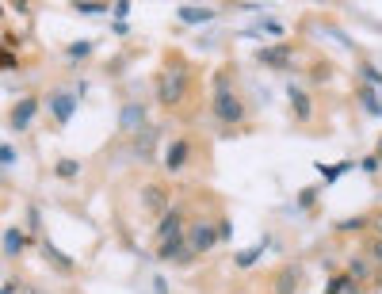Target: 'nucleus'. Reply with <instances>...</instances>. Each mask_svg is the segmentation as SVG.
Here are the masks:
<instances>
[{
	"instance_id": "nucleus-23",
	"label": "nucleus",
	"mask_w": 382,
	"mask_h": 294,
	"mask_svg": "<svg viewBox=\"0 0 382 294\" xmlns=\"http://www.w3.org/2000/svg\"><path fill=\"white\" fill-rule=\"evenodd\" d=\"M54 172L65 176V180H69V176H77V160H58V168H54Z\"/></svg>"
},
{
	"instance_id": "nucleus-1",
	"label": "nucleus",
	"mask_w": 382,
	"mask_h": 294,
	"mask_svg": "<svg viewBox=\"0 0 382 294\" xmlns=\"http://www.w3.org/2000/svg\"><path fill=\"white\" fill-rule=\"evenodd\" d=\"M184 96H188V65H165L161 77H157V100L165 107H176Z\"/></svg>"
},
{
	"instance_id": "nucleus-21",
	"label": "nucleus",
	"mask_w": 382,
	"mask_h": 294,
	"mask_svg": "<svg viewBox=\"0 0 382 294\" xmlns=\"http://www.w3.org/2000/svg\"><path fill=\"white\" fill-rule=\"evenodd\" d=\"M73 8H77L80 16H100V12H107L111 4H100V0H92V4H88V0H80V4H73Z\"/></svg>"
},
{
	"instance_id": "nucleus-19",
	"label": "nucleus",
	"mask_w": 382,
	"mask_h": 294,
	"mask_svg": "<svg viewBox=\"0 0 382 294\" xmlns=\"http://www.w3.org/2000/svg\"><path fill=\"white\" fill-rule=\"evenodd\" d=\"M367 264H371V268H382V233L367 245Z\"/></svg>"
},
{
	"instance_id": "nucleus-6",
	"label": "nucleus",
	"mask_w": 382,
	"mask_h": 294,
	"mask_svg": "<svg viewBox=\"0 0 382 294\" xmlns=\"http://www.w3.org/2000/svg\"><path fill=\"white\" fill-rule=\"evenodd\" d=\"M172 237H184V211H165L161 225H157V241H172Z\"/></svg>"
},
{
	"instance_id": "nucleus-3",
	"label": "nucleus",
	"mask_w": 382,
	"mask_h": 294,
	"mask_svg": "<svg viewBox=\"0 0 382 294\" xmlns=\"http://www.w3.org/2000/svg\"><path fill=\"white\" fill-rule=\"evenodd\" d=\"M184 237H188V249H191V252H210L214 241H218V233H214V225L207 222V218L191 222V230L184 233Z\"/></svg>"
},
{
	"instance_id": "nucleus-11",
	"label": "nucleus",
	"mask_w": 382,
	"mask_h": 294,
	"mask_svg": "<svg viewBox=\"0 0 382 294\" xmlns=\"http://www.w3.org/2000/svg\"><path fill=\"white\" fill-rule=\"evenodd\" d=\"M161 260H188L191 249H188V237H172V241H165L161 249H157Z\"/></svg>"
},
{
	"instance_id": "nucleus-22",
	"label": "nucleus",
	"mask_w": 382,
	"mask_h": 294,
	"mask_svg": "<svg viewBox=\"0 0 382 294\" xmlns=\"http://www.w3.org/2000/svg\"><path fill=\"white\" fill-rule=\"evenodd\" d=\"M256 260H260V249H245V252H237V256H234L237 268H253Z\"/></svg>"
},
{
	"instance_id": "nucleus-5",
	"label": "nucleus",
	"mask_w": 382,
	"mask_h": 294,
	"mask_svg": "<svg viewBox=\"0 0 382 294\" xmlns=\"http://www.w3.org/2000/svg\"><path fill=\"white\" fill-rule=\"evenodd\" d=\"M157 138H161V130H157V127H142V130H138V134H134V157L138 160H153Z\"/></svg>"
},
{
	"instance_id": "nucleus-34",
	"label": "nucleus",
	"mask_w": 382,
	"mask_h": 294,
	"mask_svg": "<svg viewBox=\"0 0 382 294\" xmlns=\"http://www.w3.org/2000/svg\"><path fill=\"white\" fill-rule=\"evenodd\" d=\"M375 157H378V165H382V134H378V146H375Z\"/></svg>"
},
{
	"instance_id": "nucleus-36",
	"label": "nucleus",
	"mask_w": 382,
	"mask_h": 294,
	"mask_svg": "<svg viewBox=\"0 0 382 294\" xmlns=\"http://www.w3.org/2000/svg\"><path fill=\"white\" fill-rule=\"evenodd\" d=\"M12 290H16V283H8V287H4V290H0V294H12Z\"/></svg>"
},
{
	"instance_id": "nucleus-29",
	"label": "nucleus",
	"mask_w": 382,
	"mask_h": 294,
	"mask_svg": "<svg viewBox=\"0 0 382 294\" xmlns=\"http://www.w3.org/2000/svg\"><path fill=\"white\" fill-rule=\"evenodd\" d=\"M88 50H92V42H77V46H69L73 58H80V54H88Z\"/></svg>"
},
{
	"instance_id": "nucleus-9",
	"label": "nucleus",
	"mask_w": 382,
	"mask_h": 294,
	"mask_svg": "<svg viewBox=\"0 0 382 294\" xmlns=\"http://www.w3.org/2000/svg\"><path fill=\"white\" fill-rule=\"evenodd\" d=\"M188 160H191V146H188L184 138L172 141V146H169V157H165V168H169V172H180Z\"/></svg>"
},
{
	"instance_id": "nucleus-24",
	"label": "nucleus",
	"mask_w": 382,
	"mask_h": 294,
	"mask_svg": "<svg viewBox=\"0 0 382 294\" xmlns=\"http://www.w3.org/2000/svg\"><path fill=\"white\" fill-rule=\"evenodd\" d=\"M363 225H367V218H348V222H337V230L348 233V230H363Z\"/></svg>"
},
{
	"instance_id": "nucleus-33",
	"label": "nucleus",
	"mask_w": 382,
	"mask_h": 294,
	"mask_svg": "<svg viewBox=\"0 0 382 294\" xmlns=\"http://www.w3.org/2000/svg\"><path fill=\"white\" fill-rule=\"evenodd\" d=\"M0 65H4V69H12V65H16V61H12V58H8V54H0Z\"/></svg>"
},
{
	"instance_id": "nucleus-14",
	"label": "nucleus",
	"mask_w": 382,
	"mask_h": 294,
	"mask_svg": "<svg viewBox=\"0 0 382 294\" xmlns=\"http://www.w3.org/2000/svg\"><path fill=\"white\" fill-rule=\"evenodd\" d=\"M287 96H291V107H294L298 119H310V96H306L298 84H291V88H287Z\"/></svg>"
},
{
	"instance_id": "nucleus-20",
	"label": "nucleus",
	"mask_w": 382,
	"mask_h": 294,
	"mask_svg": "<svg viewBox=\"0 0 382 294\" xmlns=\"http://www.w3.org/2000/svg\"><path fill=\"white\" fill-rule=\"evenodd\" d=\"M359 100H363V107H367V115H382V103H378V96L371 88H363Z\"/></svg>"
},
{
	"instance_id": "nucleus-8",
	"label": "nucleus",
	"mask_w": 382,
	"mask_h": 294,
	"mask_svg": "<svg viewBox=\"0 0 382 294\" xmlns=\"http://www.w3.org/2000/svg\"><path fill=\"white\" fill-rule=\"evenodd\" d=\"M298 283H302V268H298V264H287V268L275 275V294H294Z\"/></svg>"
},
{
	"instance_id": "nucleus-31",
	"label": "nucleus",
	"mask_w": 382,
	"mask_h": 294,
	"mask_svg": "<svg viewBox=\"0 0 382 294\" xmlns=\"http://www.w3.org/2000/svg\"><path fill=\"white\" fill-rule=\"evenodd\" d=\"M298 203H302V206H310V203H314V187H306V192L298 195Z\"/></svg>"
},
{
	"instance_id": "nucleus-17",
	"label": "nucleus",
	"mask_w": 382,
	"mask_h": 294,
	"mask_svg": "<svg viewBox=\"0 0 382 294\" xmlns=\"http://www.w3.org/2000/svg\"><path fill=\"white\" fill-rule=\"evenodd\" d=\"M142 199H145V206H153V211H165V187H157V184L145 187Z\"/></svg>"
},
{
	"instance_id": "nucleus-27",
	"label": "nucleus",
	"mask_w": 382,
	"mask_h": 294,
	"mask_svg": "<svg viewBox=\"0 0 382 294\" xmlns=\"http://www.w3.org/2000/svg\"><path fill=\"white\" fill-rule=\"evenodd\" d=\"M321 172H325V176H329V180H337V176H344V172H348V165H337V168H329V165H321Z\"/></svg>"
},
{
	"instance_id": "nucleus-30",
	"label": "nucleus",
	"mask_w": 382,
	"mask_h": 294,
	"mask_svg": "<svg viewBox=\"0 0 382 294\" xmlns=\"http://www.w3.org/2000/svg\"><path fill=\"white\" fill-rule=\"evenodd\" d=\"M111 8H115V16H119V23H123V20H126V12H130V4H126V0H123V4H111Z\"/></svg>"
},
{
	"instance_id": "nucleus-10",
	"label": "nucleus",
	"mask_w": 382,
	"mask_h": 294,
	"mask_svg": "<svg viewBox=\"0 0 382 294\" xmlns=\"http://www.w3.org/2000/svg\"><path fill=\"white\" fill-rule=\"evenodd\" d=\"M73 107H77V100H73L69 92H54V96H50V111H54V119H58V122H69Z\"/></svg>"
},
{
	"instance_id": "nucleus-12",
	"label": "nucleus",
	"mask_w": 382,
	"mask_h": 294,
	"mask_svg": "<svg viewBox=\"0 0 382 294\" xmlns=\"http://www.w3.org/2000/svg\"><path fill=\"white\" fill-rule=\"evenodd\" d=\"M145 107H142V103H130V107L123 111V119H119V122H123V130H130V134H138V130H142L145 127Z\"/></svg>"
},
{
	"instance_id": "nucleus-16",
	"label": "nucleus",
	"mask_w": 382,
	"mask_h": 294,
	"mask_svg": "<svg viewBox=\"0 0 382 294\" xmlns=\"http://www.w3.org/2000/svg\"><path fill=\"white\" fill-rule=\"evenodd\" d=\"M23 252V233L20 230H8L4 233V256H20Z\"/></svg>"
},
{
	"instance_id": "nucleus-13",
	"label": "nucleus",
	"mask_w": 382,
	"mask_h": 294,
	"mask_svg": "<svg viewBox=\"0 0 382 294\" xmlns=\"http://www.w3.org/2000/svg\"><path fill=\"white\" fill-rule=\"evenodd\" d=\"M180 20H184V23H207V20H214V8H203V4H184V8H180Z\"/></svg>"
},
{
	"instance_id": "nucleus-7",
	"label": "nucleus",
	"mask_w": 382,
	"mask_h": 294,
	"mask_svg": "<svg viewBox=\"0 0 382 294\" xmlns=\"http://www.w3.org/2000/svg\"><path fill=\"white\" fill-rule=\"evenodd\" d=\"M35 115H39V100L27 96V100H20V103L12 107V127H16V130H27V127L35 122Z\"/></svg>"
},
{
	"instance_id": "nucleus-35",
	"label": "nucleus",
	"mask_w": 382,
	"mask_h": 294,
	"mask_svg": "<svg viewBox=\"0 0 382 294\" xmlns=\"http://www.w3.org/2000/svg\"><path fill=\"white\" fill-rule=\"evenodd\" d=\"M371 225H375V233H382V214L375 218V222H371Z\"/></svg>"
},
{
	"instance_id": "nucleus-32",
	"label": "nucleus",
	"mask_w": 382,
	"mask_h": 294,
	"mask_svg": "<svg viewBox=\"0 0 382 294\" xmlns=\"http://www.w3.org/2000/svg\"><path fill=\"white\" fill-rule=\"evenodd\" d=\"M363 77H371V81H378V84H382V73H378V69H371V65L363 69Z\"/></svg>"
},
{
	"instance_id": "nucleus-2",
	"label": "nucleus",
	"mask_w": 382,
	"mask_h": 294,
	"mask_svg": "<svg viewBox=\"0 0 382 294\" xmlns=\"http://www.w3.org/2000/svg\"><path fill=\"white\" fill-rule=\"evenodd\" d=\"M210 111H214V119H218V122H229V127L245 119V103H241L234 92H214Z\"/></svg>"
},
{
	"instance_id": "nucleus-25",
	"label": "nucleus",
	"mask_w": 382,
	"mask_h": 294,
	"mask_svg": "<svg viewBox=\"0 0 382 294\" xmlns=\"http://www.w3.org/2000/svg\"><path fill=\"white\" fill-rule=\"evenodd\" d=\"M260 31H268V35H275V39H279V35H283V23H279V20H264V23H260Z\"/></svg>"
},
{
	"instance_id": "nucleus-26",
	"label": "nucleus",
	"mask_w": 382,
	"mask_h": 294,
	"mask_svg": "<svg viewBox=\"0 0 382 294\" xmlns=\"http://www.w3.org/2000/svg\"><path fill=\"white\" fill-rule=\"evenodd\" d=\"M359 168H363V172H378V157H375V153L363 157V160H359Z\"/></svg>"
},
{
	"instance_id": "nucleus-18",
	"label": "nucleus",
	"mask_w": 382,
	"mask_h": 294,
	"mask_svg": "<svg viewBox=\"0 0 382 294\" xmlns=\"http://www.w3.org/2000/svg\"><path fill=\"white\" fill-rule=\"evenodd\" d=\"M367 275H371V264L367 260H352V268H348V279L352 283H363Z\"/></svg>"
},
{
	"instance_id": "nucleus-4",
	"label": "nucleus",
	"mask_w": 382,
	"mask_h": 294,
	"mask_svg": "<svg viewBox=\"0 0 382 294\" xmlns=\"http://www.w3.org/2000/svg\"><path fill=\"white\" fill-rule=\"evenodd\" d=\"M256 61L268 65V69H291V46L287 42L264 46V50H256Z\"/></svg>"
},
{
	"instance_id": "nucleus-28",
	"label": "nucleus",
	"mask_w": 382,
	"mask_h": 294,
	"mask_svg": "<svg viewBox=\"0 0 382 294\" xmlns=\"http://www.w3.org/2000/svg\"><path fill=\"white\" fill-rule=\"evenodd\" d=\"M16 160V149L12 146H0V165H12Z\"/></svg>"
},
{
	"instance_id": "nucleus-15",
	"label": "nucleus",
	"mask_w": 382,
	"mask_h": 294,
	"mask_svg": "<svg viewBox=\"0 0 382 294\" xmlns=\"http://www.w3.org/2000/svg\"><path fill=\"white\" fill-rule=\"evenodd\" d=\"M352 290H356V283H352L348 275H333L329 287H325V294H352Z\"/></svg>"
}]
</instances>
